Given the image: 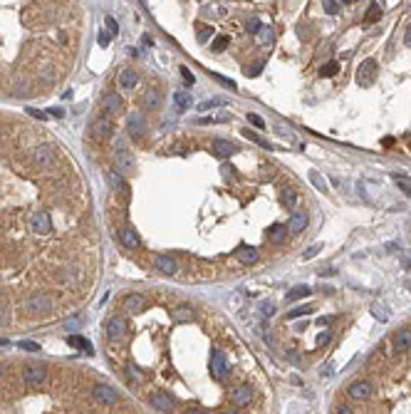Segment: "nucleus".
I'll use <instances>...</instances> for the list:
<instances>
[{"label": "nucleus", "mask_w": 411, "mask_h": 414, "mask_svg": "<svg viewBox=\"0 0 411 414\" xmlns=\"http://www.w3.org/2000/svg\"><path fill=\"white\" fill-rule=\"evenodd\" d=\"M114 166H117V171L122 176H127V174L134 171V156L129 154V149H124V146L114 149Z\"/></svg>", "instance_id": "f257e3e1"}, {"label": "nucleus", "mask_w": 411, "mask_h": 414, "mask_svg": "<svg viewBox=\"0 0 411 414\" xmlns=\"http://www.w3.org/2000/svg\"><path fill=\"white\" fill-rule=\"evenodd\" d=\"M25 310L37 313V315L50 313V310H52V300H50L47 295H42V293H35V295H30V298L25 300Z\"/></svg>", "instance_id": "f03ea898"}, {"label": "nucleus", "mask_w": 411, "mask_h": 414, "mask_svg": "<svg viewBox=\"0 0 411 414\" xmlns=\"http://www.w3.org/2000/svg\"><path fill=\"white\" fill-rule=\"evenodd\" d=\"M127 333V320L124 318H109L107 320V325H104V335H107V340H119L122 335Z\"/></svg>", "instance_id": "7ed1b4c3"}, {"label": "nucleus", "mask_w": 411, "mask_h": 414, "mask_svg": "<svg viewBox=\"0 0 411 414\" xmlns=\"http://www.w3.org/2000/svg\"><path fill=\"white\" fill-rule=\"evenodd\" d=\"M210 372H213L215 380L228 377V362H225V355L220 350H213V355H210Z\"/></svg>", "instance_id": "20e7f679"}, {"label": "nucleus", "mask_w": 411, "mask_h": 414, "mask_svg": "<svg viewBox=\"0 0 411 414\" xmlns=\"http://www.w3.org/2000/svg\"><path fill=\"white\" fill-rule=\"evenodd\" d=\"M374 72H377V62L374 60H364L359 69H357V82L362 84V87H369L372 82H374Z\"/></svg>", "instance_id": "39448f33"}, {"label": "nucleus", "mask_w": 411, "mask_h": 414, "mask_svg": "<svg viewBox=\"0 0 411 414\" xmlns=\"http://www.w3.org/2000/svg\"><path fill=\"white\" fill-rule=\"evenodd\" d=\"M89 132H92V137L97 139V141H107V139L112 137V122H109L107 117H102V119H94Z\"/></svg>", "instance_id": "423d86ee"}, {"label": "nucleus", "mask_w": 411, "mask_h": 414, "mask_svg": "<svg viewBox=\"0 0 411 414\" xmlns=\"http://www.w3.org/2000/svg\"><path fill=\"white\" fill-rule=\"evenodd\" d=\"M22 380H25L27 385L37 387V385H42V382L47 380V367H25V370H22Z\"/></svg>", "instance_id": "0eeeda50"}, {"label": "nucleus", "mask_w": 411, "mask_h": 414, "mask_svg": "<svg viewBox=\"0 0 411 414\" xmlns=\"http://www.w3.org/2000/svg\"><path fill=\"white\" fill-rule=\"evenodd\" d=\"M92 397L99 402V405H114L117 402V392L109 387V385H97L92 390Z\"/></svg>", "instance_id": "6e6552de"}, {"label": "nucleus", "mask_w": 411, "mask_h": 414, "mask_svg": "<svg viewBox=\"0 0 411 414\" xmlns=\"http://www.w3.org/2000/svg\"><path fill=\"white\" fill-rule=\"evenodd\" d=\"M127 132H129L132 137H141V134L146 132V119L141 117V112H132V114L127 117Z\"/></svg>", "instance_id": "1a4fd4ad"}, {"label": "nucleus", "mask_w": 411, "mask_h": 414, "mask_svg": "<svg viewBox=\"0 0 411 414\" xmlns=\"http://www.w3.org/2000/svg\"><path fill=\"white\" fill-rule=\"evenodd\" d=\"M32 161H35L37 166L47 169V166H52V161H55V151H52L50 146H37V149L32 151Z\"/></svg>", "instance_id": "9d476101"}, {"label": "nucleus", "mask_w": 411, "mask_h": 414, "mask_svg": "<svg viewBox=\"0 0 411 414\" xmlns=\"http://www.w3.org/2000/svg\"><path fill=\"white\" fill-rule=\"evenodd\" d=\"M154 268L159 273H164V276H176V271H179V266H176V261L171 256H156L154 258Z\"/></svg>", "instance_id": "9b49d317"}, {"label": "nucleus", "mask_w": 411, "mask_h": 414, "mask_svg": "<svg viewBox=\"0 0 411 414\" xmlns=\"http://www.w3.org/2000/svg\"><path fill=\"white\" fill-rule=\"evenodd\" d=\"M30 223H32V231H37V233H47L52 228V221H50L47 211H35L32 218H30Z\"/></svg>", "instance_id": "f8f14e48"}, {"label": "nucleus", "mask_w": 411, "mask_h": 414, "mask_svg": "<svg viewBox=\"0 0 411 414\" xmlns=\"http://www.w3.org/2000/svg\"><path fill=\"white\" fill-rule=\"evenodd\" d=\"M117 233H119L122 246H127L129 251H139V248H141V241H139V236L132 231V228H127V226H124V228H119Z\"/></svg>", "instance_id": "ddd939ff"}, {"label": "nucleus", "mask_w": 411, "mask_h": 414, "mask_svg": "<svg viewBox=\"0 0 411 414\" xmlns=\"http://www.w3.org/2000/svg\"><path fill=\"white\" fill-rule=\"evenodd\" d=\"M238 149H235V144L233 141H225V139H215L213 141V154L218 156V159H228V156H233Z\"/></svg>", "instance_id": "4468645a"}, {"label": "nucleus", "mask_w": 411, "mask_h": 414, "mask_svg": "<svg viewBox=\"0 0 411 414\" xmlns=\"http://www.w3.org/2000/svg\"><path fill=\"white\" fill-rule=\"evenodd\" d=\"M107 181H109V186H112L119 196H127V194H129V186H127V181L122 179L119 171H109V174H107Z\"/></svg>", "instance_id": "2eb2a0df"}, {"label": "nucleus", "mask_w": 411, "mask_h": 414, "mask_svg": "<svg viewBox=\"0 0 411 414\" xmlns=\"http://www.w3.org/2000/svg\"><path fill=\"white\" fill-rule=\"evenodd\" d=\"M347 395H349L352 400H357V402H359V400H367V397L372 395V385H369V382H354V385L347 390Z\"/></svg>", "instance_id": "dca6fc26"}, {"label": "nucleus", "mask_w": 411, "mask_h": 414, "mask_svg": "<svg viewBox=\"0 0 411 414\" xmlns=\"http://www.w3.org/2000/svg\"><path fill=\"white\" fill-rule=\"evenodd\" d=\"M151 407L159 410V412H171L174 410V400L166 397L164 392H156V395H151Z\"/></svg>", "instance_id": "f3484780"}, {"label": "nucleus", "mask_w": 411, "mask_h": 414, "mask_svg": "<svg viewBox=\"0 0 411 414\" xmlns=\"http://www.w3.org/2000/svg\"><path fill=\"white\" fill-rule=\"evenodd\" d=\"M305 226H307V213H305V211L292 213V216H290V221H287V231H292V233L305 231Z\"/></svg>", "instance_id": "a211bd4d"}, {"label": "nucleus", "mask_w": 411, "mask_h": 414, "mask_svg": "<svg viewBox=\"0 0 411 414\" xmlns=\"http://www.w3.org/2000/svg\"><path fill=\"white\" fill-rule=\"evenodd\" d=\"M139 77L134 69H122V74H119V87L124 89V92H132L134 87H137Z\"/></svg>", "instance_id": "6ab92c4d"}, {"label": "nucleus", "mask_w": 411, "mask_h": 414, "mask_svg": "<svg viewBox=\"0 0 411 414\" xmlns=\"http://www.w3.org/2000/svg\"><path fill=\"white\" fill-rule=\"evenodd\" d=\"M124 308H127L129 313H141V310L146 308V300H144L139 293H132V295L124 298Z\"/></svg>", "instance_id": "aec40b11"}, {"label": "nucleus", "mask_w": 411, "mask_h": 414, "mask_svg": "<svg viewBox=\"0 0 411 414\" xmlns=\"http://www.w3.org/2000/svg\"><path fill=\"white\" fill-rule=\"evenodd\" d=\"M409 347H411V330L404 328V330H399V333L394 335V350H397V352H404V350H409Z\"/></svg>", "instance_id": "412c9836"}, {"label": "nucleus", "mask_w": 411, "mask_h": 414, "mask_svg": "<svg viewBox=\"0 0 411 414\" xmlns=\"http://www.w3.org/2000/svg\"><path fill=\"white\" fill-rule=\"evenodd\" d=\"M144 107H146L149 112H156V109L161 107V92H159V89H149V92L144 94Z\"/></svg>", "instance_id": "4be33fe9"}, {"label": "nucleus", "mask_w": 411, "mask_h": 414, "mask_svg": "<svg viewBox=\"0 0 411 414\" xmlns=\"http://www.w3.org/2000/svg\"><path fill=\"white\" fill-rule=\"evenodd\" d=\"M312 295V288L310 285H295L287 295H285V300L287 303H295V300H302V298H310Z\"/></svg>", "instance_id": "5701e85b"}, {"label": "nucleus", "mask_w": 411, "mask_h": 414, "mask_svg": "<svg viewBox=\"0 0 411 414\" xmlns=\"http://www.w3.org/2000/svg\"><path fill=\"white\" fill-rule=\"evenodd\" d=\"M230 400H233L235 407H245V405L250 402V390H248V387H235L233 395H230Z\"/></svg>", "instance_id": "b1692460"}, {"label": "nucleus", "mask_w": 411, "mask_h": 414, "mask_svg": "<svg viewBox=\"0 0 411 414\" xmlns=\"http://www.w3.org/2000/svg\"><path fill=\"white\" fill-rule=\"evenodd\" d=\"M285 233H287V226H282V223H273V226L268 228L270 243H282V241H285Z\"/></svg>", "instance_id": "393cba45"}, {"label": "nucleus", "mask_w": 411, "mask_h": 414, "mask_svg": "<svg viewBox=\"0 0 411 414\" xmlns=\"http://www.w3.org/2000/svg\"><path fill=\"white\" fill-rule=\"evenodd\" d=\"M104 109L112 112V114H119L122 112V97L119 94H107L104 97Z\"/></svg>", "instance_id": "a878e982"}, {"label": "nucleus", "mask_w": 411, "mask_h": 414, "mask_svg": "<svg viewBox=\"0 0 411 414\" xmlns=\"http://www.w3.org/2000/svg\"><path fill=\"white\" fill-rule=\"evenodd\" d=\"M238 258H240V261H243V263H245V266H255V263H258V258H260V256H258V251H255V248H250V246H245V248H240V253H238Z\"/></svg>", "instance_id": "bb28decb"}, {"label": "nucleus", "mask_w": 411, "mask_h": 414, "mask_svg": "<svg viewBox=\"0 0 411 414\" xmlns=\"http://www.w3.org/2000/svg\"><path fill=\"white\" fill-rule=\"evenodd\" d=\"M171 318H174L176 323H189V320H194V310L186 308V305H181V308L171 310Z\"/></svg>", "instance_id": "cd10ccee"}, {"label": "nucleus", "mask_w": 411, "mask_h": 414, "mask_svg": "<svg viewBox=\"0 0 411 414\" xmlns=\"http://www.w3.org/2000/svg\"><path fill=\"white\" fill-rule=\"evenodd\" d=\"M174 102H176V107H179L181 112H186V109L194 104V99H191L189 92H176V94H174Z\"/></svg>", "instance_id": "c85d7f7f"}, {"label": "nucleus", "mask_w": 411, "mask_h": 414, "mask_svg": "<svg viewBox=\"0 0 411 414\" xmlns=\"http://www.w3.org/2000/svg\"><path fill=\"white\" fill-rule=\"evenodd\" d=\"M67 345L82 347L87 355H92V343H89V340H84V338H79V335H69V338H67Z\"/></svg>", "instance_id": "c756f323"}, {"label": "nucleus", "mask_w": 411, "mask_h": 414, "mask_svg": "<svg viewBox=\"0 0 411 414\" xmlns=\"http://www.w3.org/2000/svg\"><path fill=\"white\" fill-rule=\"evenodd\" d=\"M379 17H382V7H379V2H372V5H369V10H367L364 25H372V22H377Z\"/></svg>", "instance_id": "7c9ffc66"}, {"label": "nucleus", "mask_w": 411, "mask_h": 414, "mask_svg": "<svg viewBox=\"0 0 411 414\" xmlns=\"http://www.w3.org/2000/svg\"><path fill=\"white\" fill-rule=\"evenodd\" d=\"M243 137L250 139V141H255V144H260V146H263V149H268V151L273 149V144H270V141H265V139L258 137V134H255V132H250V129H243Z\"/></svg>", "instance_id": "2f4dec72"}, {"label": "nucleus", "mask_w": 411, "mask_h": 414, "mask_svg": "<svg viewBox=\"0 0 411 414\" xmlns=\"http://www.w3.org/2000/svg\"><path fill=\"white\" fill-rule=\"evenodd\" d=\"M310 181L315 184V189H317V191H327V181L320 176V171H310Z\"/></svg>", "instance_id": "473e14b6"}, {"label": "nucleus", "mask_w": 411, "mask_h": 414, "mask_svg": "<svg viewBox=\"0 0 411 414\" xmlns=\"http://www.w3.org/2000/svg\"><path fill=\"white\" fill-rule=\"evenodd\" d=\"M372 315L377 318V320H389V308L387 305H372Z\"/></svg>", "instance_id": "72a5a7b5"}, {"label": "nucleus", "mask_w": 411, "mask_h": 414, "mask_svg": "<svg viewBox=\"0 0 411 414\" xmlns=\"http://www.w3.org/2000/svg\"><path fill=\"white\" fill-rule=\"evenodd\" d=\"M337 72H340V62H335V60H332V62H327V65H322V69H320V74H322V77H335Z\"/></svg>", "instance_id": "f704fd0d"}, {"label": "nucleus", "mask_w": 411, "mask_h": 414, "mask_svg": "<svg viewBox=\"0 0 411 414\" xmlns=\"http://www.w3.org/2000/svg\"><path fill=\"white\" fill-rule=\"evenodd\" d=\"M310 313H312L310 305H300V308H295V310L287 313V320H295V318H302V315H310Z\"/></svg>", "instance_id": "c9c22d12"}, {"label": "nucleus", "mask_w": 411, "mask_h": 414, "mask_svg": "<svg viewBox=\"0 0 411 414\" xmlns=\"http://www.w3.org/2000/svg\"><path fill=\"white\" fill-rule=\"evenodd\" d=\"M225 47H228V35H218V37L213 40V45H210L213 52H220V50H225Z\"/></svg>", "instance_id": "e433bc0d"}, {"label": "nucleus", "mask_w": 411, "mask_h": 414, "mask_svg": "<svg viewBox=\"0 0 411 414\" xmlns=\"http://www.w3.org/2000/svg\"><path fill=\"white\" fill-rule=\"evenodd\" d=\"M228 119V114L223 112V114H218V117H201L196 124H218V122H225Z\"/></svg>", "instance_id": "4c0bfd02"}, {"label": "nucleus", "mask_w": 411, "mask_h": 414, "mask_svg": "<svg viewBox=\"0 0 411 414\" xmlns=\"http://www.w3.org/2000/svg\"><path fill=\"white\" fill-rule=\"evenodd\" d=\"M282 204L287 208H295V204H297V194L295 191H285L282 194Z\"/></svg>", "instance_id": "58836bf2"}, {"label": "nucleus", "mask_w": 411, "mask_h": 414, "mask_svg": "<svg viewBox=\"0 0 411 414\" xmlns=\"http://www.w3.org/2000/svg\"><path fill=\"white\" fill-rule=\"evenodd\" d=\"M223 104H225L223 99H208V102H204L199 109H201V112H210V109H215V107H223Z\"/></svg>", "instance_id": "ea45409f"}, {"label": "nucleus", "mask_w": 411, "mask_h": 414, "mask_svg": "<svg viewBox=\"0 0 411 414\" xmlns=\"http://www.w3.org/2000/svg\"><path fill=\"white\" fill-rule=\"evenodd\" d=\"M260 27H263V25H260V20H258V17H248V20H245V30H248V32H253V35H255Z\"/></svg>", "instance_id": "a19ab883"}, {"label": "nucleus", "mask_w": 411, "mask_h": 414, "mask_svg": "<svg viewBox=\"0 0 411 414\" xmlns=\"http://www.w3.org/2000/svg\"><path fill=\"white\" fill-rule=\"evenodd\" d=\"M7 320H10V308H7V303H0V328H5Z\"/></svg>", "instance_id": "79ce46f5"}, {"label": "nucleus", "mask_w": 411, "mask_h": 414, "mask_svg": "<svg viewBox=\"0 0 411 414\" xmlns=\"http://www.w3.org/2000/svg\"><path fill=\"white\" fill-rule=\"evenodd\" d=\"M104 25H107L109 35H117V32H119V25H117V20H114L112 15H107V17H104Z\"/></svg>", "instance_id": "37998d69"}, {"label": "nucleus", "mask_w": 411, "mask_h": 414, "mask_svg": "<svg viewBox=\"0 0 411 414\" xmlns=\"http://www.w3.org/2000/svg\"><path fill=\"white\" fill-rule=\"evenodd\" d=\"M320 251H322V246H320V243H315L312 248H307V251L302 253V261H310V258H315V256H317Z\"/></svg>", "instance_id": "c03bdc74"}, {"label": "nucleus", "mask_w": 411, "mask_h": 414, "mask_svg": "<svg viewBox=\"0 0 411 414\" xmlns=\"http://www.w3.org/2000/svg\"><path fill=\"white\" fill-rule=\"evenodd\" d=\"M255 35H258V42H273V32H270V30H263V27H260Z\"/></svg>", "instance_id": "a18cd8bd"}, {"label": "nucleus", "mask_w": 411, "mask_h": 414, "mask_svg": "<svg viewBox=\"0 0 411 414\" xmlns=\"http://www.w3.org/2000/svg\"><path fill=\"white\" fill-rule=\"evenodd\" d=\"M248 122H250L253 127H258V129H265V122H263V119H260L258 114H253V112L248 114Z\"/></svg>", "instance_id": "49530a36"}, {"label": "nucleus", "mask_w": 411, "mask_h": 414, "mask_svg": "<svg viewBox=\"0 0 411 414\" xmlns=\"http://www.w3.org/2000/svg\"><path fill=\"white\" fill-rule=\"evenodd\" d=\"M325 10H327L330 15H337V12H340V5H337V0H325Z\"/></svg>", "instance_id": "de8ad7c7"}, {"label": "nucleus", "mask_w": 411, "mask_h": 414, "mask_svg": "<svg viewBox=\"0 0 411 414\" xmlns=\"http://www.w3.org/2000/svg\"><path fill=\"white\" fill-rule=\"evenodd\" d=\"M20 350H27V352H40V345H37V343H30V340H22V343H20Z\"/></svg>", "instance_id": "09e8293b"}, {"label": "nucleus", "mask_w": 411, "mask_h": 414, "mask_svg": "<svg viewBox=\"0 0 411 414\" xmlns=\"http://www.w3.org/2000/svg\"><path fill=\"white\" fill-rule=\"evenodd\" d=\"M210 35H213V27H210V25L201 27V32H199V42H206V40H208Z\"/></svg>", "instance_id": "8fccbe9b"}, {"label": "nucleus", "mask_w": 411, "mask_h": 414, "mask_svg": "<svg viewBox=\"0 0 411 414\" xmlns=\"http://www.w3.org/2000/svg\"><path fill=\"white\" fill-rule=\"evenodd\" d=\"M179 72H181V77H184V82H186V84H194V82H196V79H194V74H191V69H189V67H181Z\"/></svg>", "instance_id": "3c124183"}, {"label": "nucleus", "mask_w": 411, "mask_h": 414, "mask_svg": "<svg viewBox=\"0 0 411 414\" xmlns=\"http://www.w3.org/2000/svg\"><path fill=\"white\" fill-rule=\"evenodd\" d=\"M79 325V318H69V320H65V330H74Z\"/></svg>", "instance_id": "603ef678"}, {"label": "nucleus", "mask_w": 411, "mask_h": 414, "mask_svg": "<svg viewBox=\"0 0 411 414\" xmlns=\"http://www.w3.org/2000/svg\"><path fill=\"white\" fill-rule=\"evenodd\" d=\"M215 79L220 82V84H225V87H230V89H235V82L233 79H225V77H220V74H215Z\"/></svg>", "instance_id": "864d4df0"}, {"label": "nucleus", "mask_w": 411, "mask_h": 414, "mask_svg": "<svg viewBox=\"0 0 411 414\" xmlns=\"http://www.w3.org/2000/svg\"><path fill=\"white\" fill-rule=\"evenodd\" d=\"M260 310H263V315H265V318H270V315H273V313H275L273 303H265V305H263V308H260Z\"/></svg>", "instance_id": "5fc2aeb1"}, {"label": "nucleus", "mask_w": 411, "mask_h": 414, "mask_svg": "<svg viewBox=\"0 0 411 414\" xmlns=\"http://www.w3.org/2000/svg\"><path fill=\"white\" fill-rule=\"evenodd\" d=\"M330 340H332V335H330V333H322V335L317 338V345H327Z\"/></svg>", "instance_id": "6e6d98bb"}, {"label": "nucleus", "mask_w": 411, "mask_h": 414, "mask_svg": "<svg viewBox=\"0 0 411 414\" xmlns=\"http://www.w3.org/2000/svg\"><path fill=\"white\" fill-rule=\"evenodd\" d=\"M109 42H112V35H99V45L102 47H107Z\"/></svg>", "instance_id": "4d7b16f0"}, {"label": "nucleus", "mask_w": 411, "mask_h": 414, "mask_svg": "<svg viewBox=\"0 0 411 414\" xmlns=\"http://www.w3.org/2000/svg\"><path fill=\"white\" fill-rule=\"evenodd\" d=\"M27 112H30V114H32L35 119H47V114H42L40 109H27Z\"/></svg>", "instance_id": "13d9d810"}, {"label": "nucleus", "mask_w": 411, "mask_h": 414, "mask_svg": "<svg viewBox=\"0 0 411 414\" xmlns=\"http://www.w3.org/2000/svg\"><path fill=\"white\" fill-rule=\"evenodd\" d=\"M204 12H208L210 17H218V15H220L223 10H220V7H208V10H204Z\"/></svg>", "instance_id": "bf43d9fd"}, {"label": "nucleus", "mask_w": 411, "mask_h": 414, "mask_svg": "<svg viewBox=\"0 0 411 414\" xmlns=\"http://www.w3.org/2000/svg\"><path fill=\"white\" fill-rule=\"evenodd\" d=\"M50 114H52V117H57V119H62V117H65V112H62V109H57V107H55V109H50Z\"/></svg>", "instance_id": "052dcab7"}, {"label": "nucleus", "mask_w": 411, "mask_h": 414, "mask_svg": "<svg viewBox=\"0 0 411 414\" xmlns=\"http://www.w3.org/2000/svg\"><path fill=\"white\" fill-rule=\"evenodd\" d=\"M404 45H407V47H411V25L407 27V37H404Z\"/></svg>", "instance_id": "680f3d73"}, {"label": "nucleus", "mask_w": 411, "mask_h": 414, "mask_svg": "<svg viewBox=\"0 0 411 414\" xmlns=\"http://www.w3.org/2000/svg\"><path fill=\"white\" fill-rule=\"evenodd\" d=\"M322 377H330L332 375V365H327V367H322V372H320Z\"/></svg>", "instance_id": "e2e57ef3"}, {"label": "nucleus", "mask_w": 411, "mask_h": 414, "mask_svg": "<svg viewBox=\"0 0 411 414\" xmlns=\"http://www.w3.org/2000/svg\"><path fill=\"white\" fill-rule=\"evenodd\" d=\"M248 74H250V77H258V74H260V65H255V67L250 69V72H248Z\"/></svg>", "instance_id": "0e129e2a"}, {"label": "nucleus", "mask_w": 411, "mask_h": 414, "mask_svg": "<svg viewBox=\"0 0 411 414\" xmlns=\"http://www.w3.org/2000/svg\"><path fill=\"white\" fill-rule=\"evenodd\" d=\"M344 5H349V2H357V0H342Z\"/></svg>", "instance_id": "69168bd1"}, {"label": "nucleus", "mask_w": 411, "mask_h": 414, "mask_svg": "<svg viewBox=\"0 0 411 414\" xmlns=\"http://www.w3.org/2000/svg\"><path fill=\"white\" fill-rule=\"evenodd\" d=\"M2 345H7V340H0V347H2Z\"/></svg>", "instance_id": "338daca9"}, {"label": "nucleus", "mask_w": 411, "mask_h": 414, "mask_svg": "<svg viewBox=\"0 0 411 414\" xmlns=\"http://www.w3.org/2000/svg\"><path fill=\"white\" fill-rule=\"evenodd\" d=\"M0 377H2V370H0Z\"/></svg>", "instance_id": "774afa93"}]
</instances>
